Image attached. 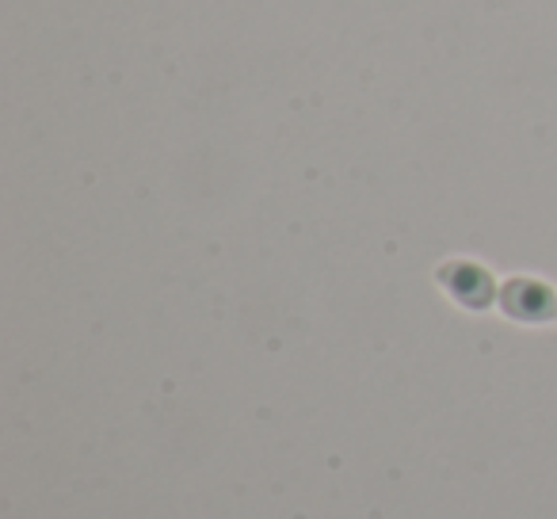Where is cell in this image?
<instances>
[{"instance_id":"6da1fadb","label":"cell","mask_w":557,"mask_h":519,"mask_svg":"<svg viewBox=\"0 0 557 519\" xmlns=\"http://www.w3.org/2000/svg\"><path fill=\"white\" fill-rule=\"evenodd\" d=\"M435 287H440L443 295H447L450 302L466 313L493 310L496 298H500V283H496V275L488 272L485 264L470 260V256H450V260H443V264L435 268Z\"/></svg>"},{"instance_id":"7a4b0ae2","label":"cell","mask_w":557,"mask_h":519,"mask_svg":"<svg viewBox=\"0 0 557 519\" xmlns=\"http://www.w3.org/2000/svg\"><path fill=\"white\" fill-rule=\"evenodd\" d=\"M496 310L516 325H549L557 321V291L539 275H508L500 283Z\"/></svg>"}]
</instances>
